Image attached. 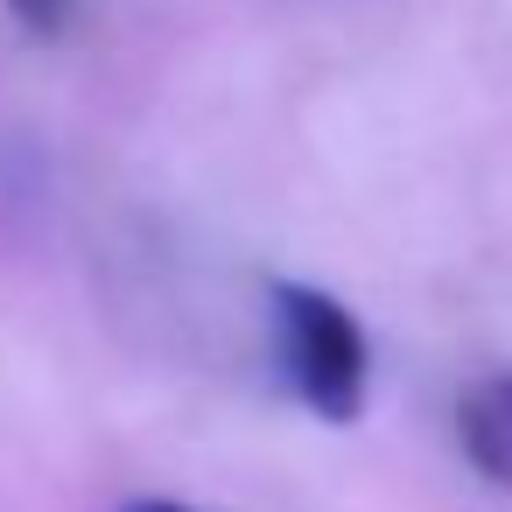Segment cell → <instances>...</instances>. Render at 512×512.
<instances>
[{
	"mask_svg": "<svg viewBox=\"0 0 512 512\" xmlns=\"http://www.w3.org/2000/svg\"><path fill=\"white\" fill-rule=\"evenodd\" d=\"M505 400H512V379H505Z\"/></svg>",
	"mask_w": 512,
	"mask_h": 512,
	"instance_id": "5",
	"label": "cell"
},
{
	"mask_svg": "<svg viewBox=\"0 0 512 512\" xmlns=\"http://www.w3.org/2000/svg\"><path fill=\"white\" fill-rule=\"evenodd\" d=\"M71 8H78V0H8L15 29H22V36H36V43H57V36L71 29Z\"/></svg>",
	"mask_w": 512,
	"mask_h": 512,
	"instance_id": "3",
	"label": "cell"
},
{
	"mask_svg": "<svg viewBox=\"0 0 512 512\" xmlns=\"http://www.w3.org/2000/svg\"><path fill=\"white\" fill-rule=\"evenodd\" d=\"M267 302H274V351H281L288 393L323 421H358L365 379H372V351H365L358 316L309 281H274Z\"/></svg>",
	"mask_w": 512,
	"mask_h": 512,
	"instance_id": "1",
	"label": "cell"
},
{
	"mask_svg": "<svg viewBox=\"0 0 512 512\" xmlns=\"http://www.w3.org/2000/svg\"><path fill=\"white\" fill-rule=\"evenodd\" d=\"M456 435H463V449H470V463L484 477L512 484V400H505V386L498 393H470L456 407Z\"/></svg>",
	"mask_w": 512,
	"mask_h": 512,
	"instance_id": "2",
	"label": "cell"
},
{
	"mask_svg": "<svg viewBox=\"0 0 512 512\" xmlns=\"http://www.w3.org/2000/svg\"><path fill=\"white\" fill-rule=\"evenodd\" d=\"M120 512H190V505H176V498H127Z\"/></svg>",
	"mask_w": 512,
	"mask_h": 512,
	"instance_id": "4",
	"label": "cell"
}]
</instances>
